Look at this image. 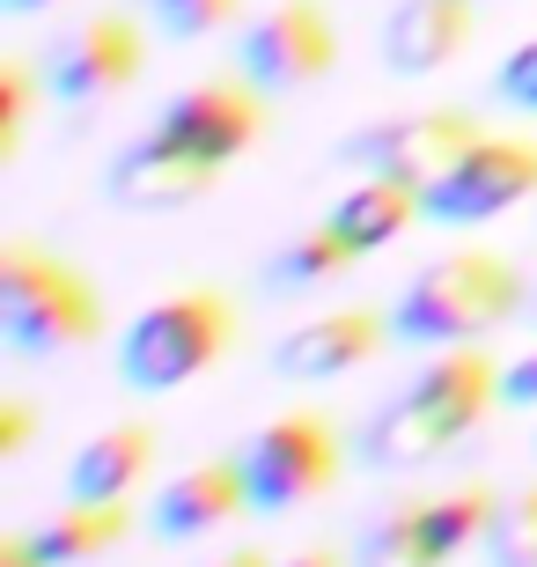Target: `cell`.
<instances>
[{"mask_svg":"<svg viewBox=\"0 0 537 567\" xmlns=\"http://www.w3.org/2000/svg\"><path fill=\"white\" fill-rule=\"evenodd\" d=\"M523 310V274L500 251H442L427 258L391 302V339L405 347H478V339Z\"/></svg>","mask_w":537,"mask_h":567,"instance_id":"7a4b0ae2","label":"cell"},{"mask_svg":"<svg viewBox=\"0 0 537 567\" xmlns=\"http://www.w3.org/2000/svg\"><path fill=\"white\" fill-rule=\"evenodd\" d=\"M38 553L52 567H82V560H104L111 546L125 538V502H66V508H52L38 530Z\"/></svg>","mask_w":537,"mask_h":567,"instance_id":"e0dca14e","label":"cell"},{"mask_svg":"<svg viewBox=\"0 0 537 567\" xmlns=\"http://www.w3.org/2000/svg\"><path fill=\"white\" fill-rule=\"evenodd\" d=\"M383 339H391V317L383 310H324V317H302L272 347V369L288 383H331V377H353L361 361H375Z\"/></svg>","mask_w":537,"mask_h":567,"instance_id":"8fae6325","label":"cell"},{"mask_svg":"<svg viewBox=\"0 0 537 567\" xmlns=\"http://www.w3.org/2000/svg\"><path fill=\"white\" fill-rule=\"evenodd\" d=\"M500 405V369L478 347H442L413 377L405 399H391L361 435V464L375 472H413V464H434L442 450L472 435L486 413Z\"/></svg>","mask_w":537,"mask_h":567,"instance_id":"6da1fadb","label":"cell"},{"mask_svg":"<svg viewBox=\"0 0 537 567\" xmlns=\"http://www.w3.org/2000/svg\"><path fill=\"white\" fill-rule=\"evenodd\" d=\"M486 126H472L464 111L434 104V111H405V118H383L361 141H347V163H361V177H391V185L427 192L442 169L464 155Z\"/></svg>","mask_w":537,"mask_h":567,"instance_id":"ba28073f","label":"cell"},{"mask_svg":"<svg viewBox=\"0 0 537 567\" xmlns=\"http://www.w3.org/2000/svg\"><path fill=\"white\" fill-rule=\"evenodd\" d=\"M221 169H207V163H192L185 147H169L163 133H141L133 147H118V163H111V199L118 207H133V214H163V207H192L199 192L214 185Z\"/></svg>","mask_w":537,"mask_h":567,"instance_id":"7c38bea8","label":"cell"},{"mask_svg":"<svg viewBox=\"0 0 537 567\" xmlns=\"http://www.w3.org/2000/svg\"><path fill=\"white\" fill-rule=\"evenodd\" d=\"M500 405H523V413H537V347L500 369Z\"/></svg>","mask_w":537,"mask_h":567,"instance_id":"d4e9b609","label":"cell"},{"mask_svg":"<svg viewBox=\"0 0 537 567\" xmlns=\"http://www.w3.org/2000/svg\"><path fill=\"white\" fill-rule=\"evenodd\" d=\"M207 567H272V553H258V546H236V553H214Z\"/></svg>","mask_w":537,"mask_h":567,"instance_id":"f1b7e54d","label":"cell"},{"mask_svg":"<svg viewBox=\"0 0 537 567\" xmlns=\"http://www.w3.org/2000/svg\"><path fill=\"white\" fill-rule=\"evenodd\" d=\"M472 44V0H397L383 22V60L397 74H442Z\"/></svg>","mask_w":537,"mask_h":567,"instance_id":"5bb4252c","label":"cell"},{"mask_svg":"<svg viewBox=\"0 0 537 567\" xmlns=\"http://www.w3.org/2000/svg\"><path fill=\"white\" fill-rule=\"evenodd\" d=\"M494 89H500V104H516V111H537V38H523L516 52L500 60Z\"/></svg>","mask_w":537,"mask_h":567,"instance_id":"603a6c76","label":"cell"},{"mask_svg":"<svg viewBox=\"0 0 537 567\" xmlns=\"http://www.w3.org/2000/svg\"><path fill=\"white\" fill-rule=\"evenodd\" d=\"M141 66H147V44L125 16L66 22L60 38L44 44V89H52L60 104H96L111 89L141 82Z\"/></svg>","mask_w":537,"mask_h":567,"instance_id":"9c48e42d","label":"cell"},{"mask_svg":"<svg viewBox=\"0 0 537 567\" xmlns=\"http://www.w3.org/2000/svg\"><path fill=\"white\" fill-rule=\"evenodd\" d=\"M147 8H155V22H163L177 44H192V38H214L221 22H236L244 0H147Z\"/></svg>","mask_w":537,"mask_h":567,"instance_id":"7402d4cb","label":"cell"},{"mask_svg":"<svg viewBox=\"0 0 537 567\" xmlns=\"http://www.w3.org/2000/svg\"><path fill=\"white\" fill-rule=\"evenodd\" d=\"M244 486L258 516H288V508L317 502L339 472V435H331L324 413H280L258 435L244 442Z\"/></svg>","mask_w":537,"mask_h":567,"instance_id":"8992f818","label":"cell"},{"mask_svg":"<svg viewBox=\"0 0 537 567\" xmlns=\"http://www.w3.org/2000/svg\"><path fill=\"white\" fill-rule=\"evenodd\" d=\"M8 16H38V8H60V0H0Z\"/></svg>","mask_w":537,"mask_h":567,"instance_id":"f546056e","label":"cell"},{"mask_svg":"<svg viewBox=\"0 0 537 567\" xmlns=\"http://www.w3.org/2000/svg\"><path fill=\"white\" fill-rule=\"evenodd\" d=\"M147 464H155V427L141 421H118L104 435H89L66 464V494L74 502H125V494H141Z\"/></svg>","mask_w":537,"mask_h":567,"instance_id":"9a60e30c","label":"cell"},{"mask_svg":"<svg viewBox=\"0 0 537 567\" xmlns=\"http://www.w3.org/2000/svg\"><path fill=\"white\" fill-rule=\"evenodd\" d=\"M0 567H52L38 553V538H0Z\"/></svg>","mask_w":537,"mask_h":567,"instance_id":"83f0119b","label":"cell"},{"mask_svg":"<svg viewBox=\"0 0 537 567\" xmlns=\"http://www.w3.org/2000/svg\"><path fill=\"white\" fill-rule=\"evenodd\" d=\"M228 332H236V310H228V295L214 288H185V295H163V302H147L118 339V377L147 399H163L177 383H192L207 361H221Z\"/></svg>","mask_w":537,"mask_h":567,"instance_id":"277c9868","label":"cell"},{"mask_svg":"<svg viewBox=\"0 0 537 567\" xmlns=\"http://www.w3.org/2000/svg\"><path fill=\"white\" fill-rule=\"evenodd\" d=\"M22 126H30V74L8 66V74H0V155L22 147Z\"/></svg>","mask_w":537,"mask_h":567,"instance_id":"cb8c5ba5","label":"cell"},{"mask_svg":"<svg viewBox=\"0 0 537 567\" xmlns=\"http://www.w3.org/2000/svg\"><path fill=\"white\" fill-rule=\"evenodd\" d=\"M324 221L347 236L353 258H369V251H383V244H397L413 221H427V214H420V192L413 185H391V177H353V185L331 199Z\"/></svg>","mask_w":537,"mask_h":567,"instance_id":"2e32d148","label":"cell"},{"mask_svg":"<svg viewBox=\"0 0 537 567\" xmlns=\"http://www.w3.org/2000/svg\"><path fill=\"white\" fill-rule=\"evenodd\" d=\"M523 199H537V141H523V133H478V141L420 192V214L442 221V229H478V221L516 214Z\"/></svg>","mask_w":537,"mask_h":567,"instance_id":"5b68a950","label":"cell"},{"mask_svg":"<svg viewBox=\"0 0 537 567\" xmlns=\"http://www.w3.org/2000/svg\"><path fill=\"white\" fill-rule=\"evenodd\" d=\"M258 126H266V111H258V96L244 82H199L185 96H169L163 118H155V133L169 147H185L192 163H207V169H228L236 155H250Z\"/></svg>","mask_w":537,"mask_h":567,"instance_id":"30bf717a","label":"cell"},{"mask_svg":"<svg viewBox=\"0 0 537 567\" xmlns=\"http://www.w3.org/2000/svg\"><path fill=\"white\" fill-rule=\"evenodd\" d=\"M494 516H500V494L494 486H456V494H434L427 502V538L442 560H456V553H472L494 538Z\"/></svg>","mask_w":537,"mask_h":567,"instance_id":"d6986e66","label":"cell"},{"mask_svg":"<svg viewBox=\"0 0 537 567\" xmlns=\"http://www.w3.org/2000/svg\"><path fill=\"white\" fill-rule=\"evenodd\" d=\"M331 60H339L331 16L310 8V0H272L266 16H250L244 30H236V66H244V82L272 89V96L324 82Z\"/></svg>","mask_w":537,"mask_h":567,"instance_id":"52a82bcc","label":"cell"},{"mask_svg":"<svg viewBox=\"0 0 537 567\" xmlns=\"http://www.w3.org/2000/svg\"><path fill=\"white\" fill-rule=\"evenodd\" d=\"M0 332L16 354H74L104 332V302L66 258L38 244H8L0 251Z\"/></svg>","mask_w":537,"mask_h":567,"instance_id":"3957f363","label":"cell"},{"mask_svg":"<svg viewBox=\"0 0 537 567\" xmlns=\"http://www.w3.org/2000/svg\"><path fill=\"white\" fill-rule=\"evenodd\" d=\"M353 567H442L427 538V502H397L369 516V530L353 538Z\"/></svg>","mask_w":537,"mask_h":567,"instance_id":"ac0fdd59","label":"cell"},{"mask_svg":"<svg viewBox=\"0 0 537 567\" xmlns=\"http://www.w3.org/2000/svg\"><path fill=\"white\" fill-rule=\"evenodd\" d=\"M236 508H250V486H244V464L236 457H214V464H192L155 494V538L185 546V538H207V530L236 524Z\"/></svg>","mask_w":537,"mask_h":567,"instance_id":"4fadbf2b","label":"cell"},{"mask_svg":"<svg viewBox=\"0 0 537 567\" xmlns=\"http://www.w3.org/2000/svg\"><path fill=\"white\" fill-rule=\"evenodd\" d=\"M353 266V251H347V236L331 229V221H317V229H302V236H288L280 251H272V266H266V280L272 288H324V280H339Z\"/></svg>","mask_w":537,"mask_h":567,"instance_id":"ffe728a7","label":"cell"},{"mask_svg":"<svg viewBox=\"0 0 537 567\" xmlns=\"http://www.w3.org/2000/svg\"><path fill=\"white\" fill-rule=\"evenodd\" d=\"M486 567H537V486L500 494L494 538H486Z\"/></svg>","mask_w":537,"mask_h":567,"instance_id":"44dd1931","label":"cell"},{"mask_svg":"<svg viewBox=\"0 0 537 567\" xmlns=\"http://www.w3.org/2000/svg\"><path fill=\"white\" fill-rule=\"evenodd\" d=\"M272 567H353V560L339 546H302V553H280Z\"/></svg>","mask_w":537,"mask_h":567,"instance_id":"4316f807","label":"cell"},{"mask_svg":"<svg viewBox=\"0 0 537 567\" xmlns=\"http://www.w3.org/2000/svg\"><path fill=\"white\" fill-rule=\"evenodd\" d=\"M22 442H30V405L8 399V405H0V457H16Z\"/></svg>","mask_w":537,"mask_h":567,"instance_id":"484cf974","label":"cell"}]
</instances>
